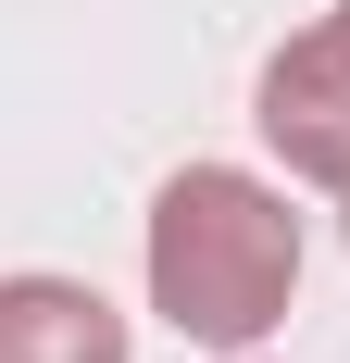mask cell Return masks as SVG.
Listing matches in <instances>:
<instances>
[{
    "mask_svg": "<svg viewBox=\"0 0 350 363\" xmlns=\"http://www.w3.org/2000/svg\"><path fill=\"white\" fill-rule=\"evenodd\" d=\"M250 125L276 138V163H288V176L350 188V0H338V13H313V26H300L276 63H263Z\"/></svg>",
    "mask_w": 350,
    "mask_h": 363,
    "instance_id": "obj_2",
    "label": "cell"
},
{
    "mask_svg": "<svg viewBox=\"0 0 350 363\" xmlns=\"http://www.w3.org/2000/svg\"><path fill=\"white\" fill-rule=\"evenodd\" d=\"M338 201H350V188H338Z\"/></svg>",
    "mask_w": 350,
    "mask_h": 363,
    "instance_id": "obj_4",
    "label": "cell"
},
{
    "mask_svg": "<svg viewBox=\"0 0 350 363\" xmlns=\"http://www.w3.org/2000/svg\"><path fill=\"white\" fill-rule=\"evenodd\" d=\"M0 363H125V313L75 276H0Z\"/></svg>",
    "mask_w": 350,
    "mask_h": 363,
    "instance_id": "obj_3",
    "label": "cell"
},
{
    "mask_svg": "<svg viewBox=\"0 0 350 363\" xmlns=\"http://www.w3.org/2000/svg\"><path fill=\"white\" fill-rule=\"evenodd\" d=\"M300 301V213L238 163H188L150 201V313L201 351H250Z\"/></svg>",
    "mask_w": 350,
    "mask_h": 363,
    "instance_id": "obj_1",
    "label": "cell"
}]
</instances>
